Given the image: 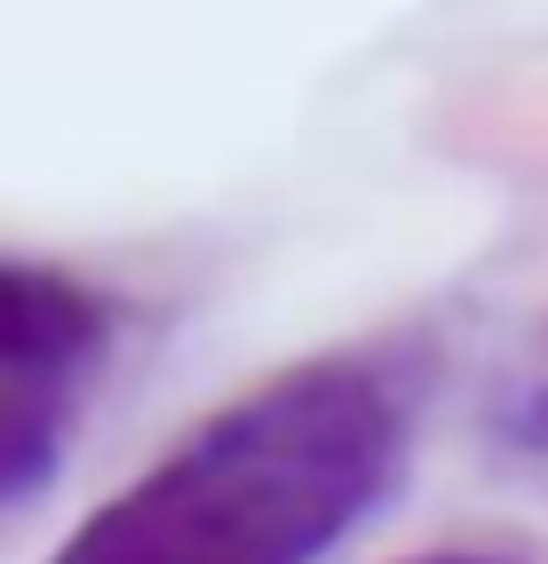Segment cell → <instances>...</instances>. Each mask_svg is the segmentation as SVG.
Segmentation results:
<instances>
[{
	"mask_svg": "<svg viewBox=\"0 0 548 564\" xmlns=\"http://www.w3.org/2000/svg\"><path fill=\"white\" fill-rule=\"evenodd\" d=\"M406 430L390 366H286L88 509L48 564H326L390 501Z\"/></svg>",
	"mask_w": 548,
	"mask_h": 564,
	"instance_id": "obj_1",
	"label": "cell"
},
{
	"mask_svg": "<svg viewBox=\"0 0 548 564\" xmlns=\"http://www.w3.org/2000/svg\"><path fill=\"white\" fill-rule=\"evenodd\" d=\"M112 303L48 262H0V509L48 494L112 366Z\"/></svg>",
	"mask_w": 548,
	"mask_h": 564,
	"instance_id": "obj_2",
	"label": "cell"
},
{
	"mask_svg": "<svg viewBox=\"0 0 548 564\" xmlns=\"http://www.w3.org/2000/svg\"><path fill=\"white\" fill-rule=\"evenodd\" d=\"M493 437L533 454V462H548V318L533 326V343L517 350V366H508L501 390H493Z\"/></svg>",
	"mask_w": 548,
	"mask_h": 564,
	"instance_id": "obj_3",
	"label": "cell"
},
{
	"mask_svg": "<svg viewBox=\"0 0 548 564\" xmlns=\"http://www.w3.org/2000/svg\"><path fill=\"white\" fill-rule=\"evenodd\" d=\"M390 564H525V556H493V549H429V556H390Z\"/></svg>",
	"mask_w": 548,
	"mask_h": 564,
	"instance_id": "obj_4",
	"label": "cell"
}]
</instances>
